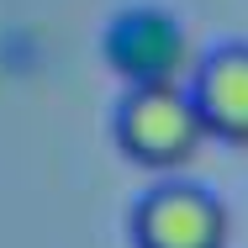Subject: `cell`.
I'll use <instances>...</instances> for the list:
<instances>
[{
	"mask_svg": "<svg viewBox=\"0 0 248 248\" xmlns=\"http://www.w3.org/2000/svg\"><path fill=\"white\" fill-rule=\"evenodd\" d=\"M206 122L190 85H138L116 106V143L148 169H174L201 148Z\"/></svg>",
	"mask_w": 248,
	"mask_h": 248,
	"instance_id": "cell-1",
	"label": "cell"
},
{
	"mask_svg": "<svg viewBox=\"0 0 248 248\" xmlns=\"http://www.w3.org/2000/svg\"><path fill=\"white\" fill-rule=\"evenodd\" d=\"M100 53L127 79V90H138V85H185V74H190V32L164 5L116 11L106 21Z\"/></svg>",
	"mask_w": 248,
	"mask_h": 248,
	"instance_id": "cell-2",
	"label": "cell"
},
{
	"mask_svg": "<svg viewBox=\"0 0 248 248\" xmlns=\"http://www.w3.org/2000/svg\"><path fill=\"white\" fill-rule=\"evenodd\" d=\"M232 217L206 185L169 180L153 185L132 206V243L138 248H227Z\"/></svg>",
	"mask_w": 248,
	"mask_h": 248,
	"instance_id": "cell-3",
	"label": "cell"
},
{
	"mask_svg": "<svg viewBox=\"0 0 248 248\" xmlns=\"http://www.w3.org/2000/svg\"><path fill=\"white\" fill-rule=\"evenodd\" d=\"M190 95L206 138L248 148V43H222L190 69Z\"/></svg>",
	"mask_w": 248,
	"mask_h": 248,
	"instance_id": "cell-4",
	"label": "cell"
}]
</instances>
